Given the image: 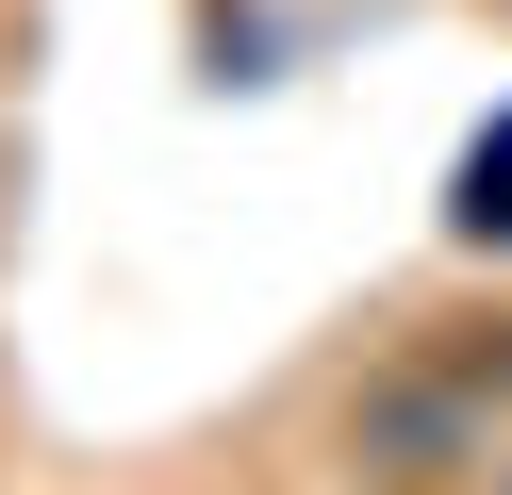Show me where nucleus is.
Segmentation results:
<instances>
[{
	"label": "nucleus",
	"mask_w": 512,
	"mask_h": 495,
	"mask_svg": "<svg viewBox=\"0 0 512 495\" xmlns=\"http://www.w3.org/2000/svg\"><path fill=\"white\" fill-rule=\"evenodd\" d=\"M446 231H463V248H512V116L463 149V198H446Z\"/></svg>",
	"instance_id": "f257e3e1"
}]
</instances>
